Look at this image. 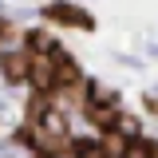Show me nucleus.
<instances>
[{"label":"nucleus","instance_id":"obj_1","mask_svg":"<svg viewBox=\"0 0 158 158\" xmlns=\"http://www.w3.org/2000/svg\"><path fill=\"white\" fill-rule=\"evenodd\" d=\"M28 138H32V142H36V146H40L48 158L71 146L67 118L59 115V111L48 103V99H40V103H36V111H32V123H28Z\"/></svg>","mask_w":158,"mask_h":158},{"label":"nucleus","instance_id":"obj_2","mask_svg":"<svg viewBox=\"0 0 158 158\" xmlns=\"http://www.w3.org/2000/svg\"><path fill=\"white\" fill-rule=\"evenodd\" d=\"M0 67H4V75L12 79V83H24L28 79V67H32V56L28 52H8V56L0 59Z\"/></svg>","mask_w":158,"mask_h":158},{"label":"nucleus","instance_id":"obj_3","mask_svg":"<svg viewBox=\"0 0 158 158\" xmlns=\"http://www.w3.org/2000/svg\"><path fill=\"white\" fill-rule=\"evenodd\" d=\"M48 16H52V20H67V24H83V28L91 24V20L83 16V12H75V8H67V4H52V8H48Z\"/></svg>","mask_w":158,"mask_h":158},{"label":"nucleus","instance_id":"obj_4","mask_svg":"<svg viewBox=\"0 0 158 158\" xmlns=\"http://www.w3.org/2000/svg\"><path fill=\"white\" fill-rule=\"evenodd\" d=\"M28 44H32V52H36V56H48V52H56V40L48 36V32H32V36H28Z\"/></svg>","mask_w":158,"mask_h":158},{"label":"nucleus","instance_id":"obj_5","mask_svg":"<svg viewBox=\"0 0 158 158\" xmlns=\"http://www.w3.org/2000/svg\"><path fill=\"white\" fill-rule=\"evenodd\" d=\"M0 32H4V24H0Z\"/></svg>","mask_w":158,"mask_h":158}]
</instances>
